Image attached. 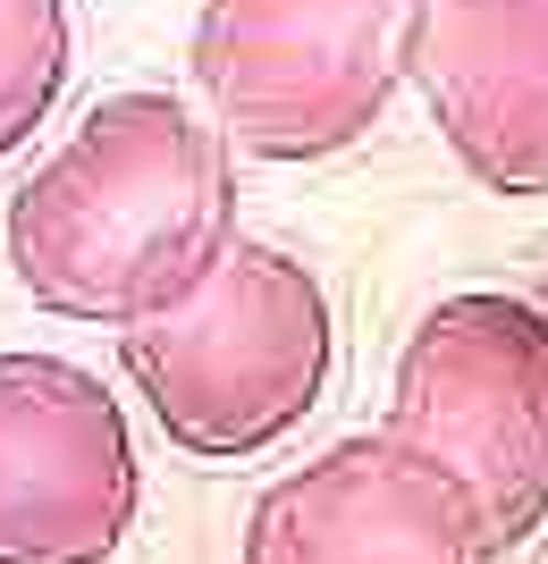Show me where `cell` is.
<instances>
[{
  "instance_id": "8992f818",
  "label": "cell",
  "mask_w": 548,
  "mask_h": 564,
  "mask_svg": "<svg viewBox=\"0 0 548 564\" xmlns=\"http://www.w3.org/2000/svg\"><path fill=\"white\" fill-rule=\"evenodd\" d=\"M245 564H498V540L448 464L355 430L254 497Z\"/></svg>"
},
{
  "instance_id": "52a82bcc",
  "label": "cell",
  "mask_w": 548,
  "mask_h": 564,
  "mask_svg": "<svg viewBox=\"0 0 548 564\" xmlns=\"http://www.w3.org/2000/svg\"><path fill=\"white\" fill-rule=\"evenodd\" d=\"M397 59L481 194H548V0H406Z\"/></svg>"
},
{
  "instance_id": "7a4b0ae2",
  "label": "cell",
  "mask_w": 548,
  "mask_h": 564,
  "mask_svg": "<svg viewBox=\"0 0 548 564\" xmlns=\"http://www.w3.org/2000/svg\"><path fill=\"white\" fill-rule=\"evenodd\" d=\"M143 413L194 464H254L312 422L337 371L330 286L287 245L237 236L178 312L119 337Z\"/></svg>"
},
{
  "instance_id": "277c9868",
  "label": "cell",
  "mask_w": 548,
  "mask_h": 564,
  "mask_svg": "<svg viewBox=\"0 0 548 564\" xmlns=\"http://www.w3.org/2000/svg\"><path fill=\"white\" fill-rule=\"evenodd\" d=\"M397 25L406 0H203L186 68L212 135L279 169L363 143L406 85Z\"/></svg>"
},
{
  "instance_id": "3957f363",
  "label": "cell",
  "mask_w": 548,
  "mask_h": 564,
  "mask_svg": "<svg viewBox=\"0 0 548 564\" xmlns=\"http://www.w3.org/2000/svg\"><path fill=\"white\" fill-rule=\"evenodd\" d=\"M380 430L473 489L490 540L548 531V312L506 286H464L413 321L388 371Z\"/></svg>"
},
{
  "instance_id": "5b68a950",
  "label": "cell",
  "mask_w": 548,
  "mask_h": 564,
  "mask_svg": "<svg viewBox=\"0 0 548 564\" xmlns=\"http://www.w3.org/2000/svg\"><path fill=\"white\" fill-rule=\"evenodd\" d=\"M136 506L119 397L68 354H0V564H110Z\"/></svg>"
},
{
  "instance_id": "6da1fadb",
  "label": "cell",
  "mask_w": 548,
  "mask_h": 564,
  "mask_svg": "<svg viewBox=\"0 0 548 564\" xmlns=\"http://www.w3.org/2000/svg\"><path fill=\"white\" fill-rule=\"evenodd\" d=\"M237 245V152L178 94H101L9 212V279L60 321L143 329L194 295Z\"/></svg>"
},
{
  "instance_id": "ba28073f",
  "label": "cell",
  "mask_w": 548,
  "mask_h": 564,
  "mask_svg": "<svg viewBox=\"0 0 548 564\" xmlns=\"http://www.w3.org/2000/svg\"><path fill=\"white\" fill-rule=\"evenodd\" d=\"M68 85V0H0V161Z\"/></svg>"
}]
</instances>
